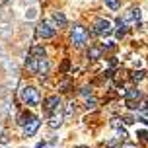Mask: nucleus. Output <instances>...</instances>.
Returning <instances> with one entry per match:
<instances>
[{
  "mask_svg": "<svg viewBox=\"0 0 148 148\" xmlns=\"http://www.w3.org/2000/svg\"><path fill=\"white\" fill-rule=\"evenodd\" d=\"M144 76H146V72H144V70H134V72L131 74V78H133L134 82H138V80H142V78H144Z\"/></svg>",
  "mask_w": 148,
  "mask_h": 148,
  "instance_id": "16",
  "label": "nucleus"
},
{
  "mask_svg": "<svg viewBox=\"0 0 148 148\" xmlns=\"http://www.w3.org/2000/svg\"><path fill=\"white\" fill-rule=\"evenodd\" d=\"M68 68H70V60H62V64H60V72H66Z\"/></svg>",
  "mask_w": 148,
  "mask_h": 148,
  "instance_id": "22",
  "label": "nucleus"
},
{
  "mask_svg": "<svg viewBox=\"0 0 148 148\" xmlns=\"http://www.w3.org/2000/svg\"><path fill=\"white\" fill-rule=\"evenodd\" d=\"M25 64H27V68H29L33 74H37V57H33V55H27Z\"/></svg>",
  "mask_w": 148,
  "mask_h": 148,
  "instance_id": "11",
  "label": "nucleus"
},
{
  "mask_svg": "<svg viewBox=\"0 0 148 148\" xmlns=\"http://www.w3.org/2000/svg\"><path fill=\"white\" fill-rule=\"evenodd\" d=\"M72 43H74V47H84L88 43V31L82 25H76L72 29Z\"/></svg>",
  "mask_w": 148,
  "mask_h": 148,
  "instance_id": "2",
  "label": "nucleus"
},
{
  "mask_svg": "<svg viewBox=\"0 0 148 148\" xmlns=\"http://www.w3.org/2000/svg\"><path fill=\"white\" fill-rule=\"evenodd\" d=\"M37 148H47V144H45V142H39V144H37Z\"/></svg>",
  "mask_w": 148,
  "mask_h": 148,
  "instance_id": "30",
  "label": "nucleus"
},
{
  "mask_svg": "<svg viewBox=\"0 0 148 148\" xmlns=\"http://www.w3.org/2000/svg\"><path fill=\"white\" fill-rule=\"evenodd\" d=\"M138 20H140V10H138V8H131V10L125 14V18H123L125 23L127 22H138Z\"/></svg>",
  "mask_w": 148,
  "mask_h": 148,
  "instance_id": "7",
  "label": "nucleus"
},
{
  "mask_svg": "<svg viewBox=\"0 0 148 148\" xmlns=\"http://www.w3.org/2000/svg\"><path fill=\"white\" fill-rule=\"evenodd\" d=\"M0 60H4V59H2V51H0Z\"/></svg>",
  "mask_w": 148,
  "mask_h": 148,
  "instance_id": "32",
  "label": "nucleus"
},
{
  "mask_svg": "<svg viewBox=\"0 0 148 148\" xmlns=\"http://www.w3.org/2000/svg\"><path fill=\"white\" fill-rule=\"evenodd\" d=\"M60 125H62V117H60V115H53L51 121H49V127H51V129H59Z\"/></svg>",
  "mask_w": 148,
  "mask_h": 148,
  "instance_id": "14",
  "label": "nucleus"
},
{
  "mask_svg": "<svg viewBox=\"0 0 148 148\" xmlns=\"http://www.w3.org/2000/svg\"><path fill=\"white\" fill-rule=\"evenodd\" d=\"M103 2H105V6L111 8V10H119V6H121L119 0H103Z\"/></svg>",
  "mask_w": 148,
  "mask_h": 148,
  "instance_id": "18",
  "label": "nucleus"
},
{
  "mask_svg": "<svg viewBox=\"0 0 148 148\" xmlns=\"http://www.w3.org/2000/svg\"><path fill=\"white\" fill-rule=\"evenodd\" d=\"M53 20L59 23V27H64V25H66V16L62 14V12H55V14H53Z\"/></svg>",
  "mask_w": 148,
  "mask_h": 148,
  "instance_id": "12",
  "label": "nucleus"
},
{
  "mask_svg": "<svg viewBox=\"0 0 148 148\" xmlns=\"http://www.w3.org/2000/svg\"><path fill=\"white\" fill-rule=\"evenodd\" d=\"M37 129H39V119L33 117L27 125L23 127V134H25V136H33V134L37 133Z\"/></svg>",
  "mask_w": 148,
  "mask_h": 148,
  "instance_id": "6",
  "label": "nucleus"
},
{
  "mask_svg": "<svg viewBox=\"0 0 148 148\" xmlns=\"http://www.w3.org/2000/svg\"><path fill=\"white\" fill-rule=\"evenodd\" d=\"M49 72V60L41 57V59H37V74L39 76H45V74Z\"/></svg>",
  "mask_w": 148,
  "mask_h": 148,
  "instance_id": "8",
  "label": "nucleus"
},
{
  "mask_svg": "<svg viewBox=\"0 0 148 148\" xmlns=\"http://www.w3.org/2000/svg\"><path fill=\"white\" fill-rule=\"evenodd\" d=\"M138 111H140V113H144V115L148 113V103H146V101H142V103L138 105Z\"/></svg>",
  "mask_w": 148,
  "mask_h": 148,
  "instance_id": "23",
  "label": "nucleus"
},
{
  "mask_svg": "<svg viewBox=\"0 0 148 148\" xmlns=\"http://www.w3.org/2000/svg\"><path fill=\"white\" fill-rule=\"evenodd\" d=\"M115 45H113V41H109V43H105V49H113Z\"/></svg>",
  "mask_w": 148,
  "mask_h": 148,
  "instance_id": "29",
  "label": "nucleus"
},
{
  "mask_svg": "<svg viewBox=\"0 0 148 148\" xmlns=\"http://www.w3.org/2000/svg\"><path fill=\"white\" fill-rule=\"evenodd\" d=\"M35 18H37V8H29L25 12V20H35Z\"/></svg>",
  "mask_w": 148,
  "mask_h": 148,
  "instance_id": "19",
  "label": "nucleus"
},
{
  "mask_svg": "<svg viewBox=\"0 0 148 148\" xmlns=\"http://www.w3.org/2000/svg\"><path fill=\"white\" fill-rule=\"evenodd\" d=\"M37 35L43 37V39H49V37L55 35V27H51L49 23H41V25L37 27Z\"/></svg>",
  "mask_w": 148,
  "mask_h": 148,
  "instance_id": "5",
  "label": "nucleus"
},
{
  "mask_svg": "<svg viewBox=\"0 0 148 148\" xmlns=\"http://www.w3.org/2000/svg\"><path fill=\"white\" fill-rule=\"evenodd\" d=\"M31 55H33V57H37V59H41V57H45L43 47H33V49H31Z\"/></svg>",
  "mask_w": 148,
  "mask_h": 148,
  "instance_id": "17",
  "label": "nucleus"
},
{
  "mask_svg": "<svg viewBox=\"0 0 148 148\" xmlns=\"http://www.w3.org/2000/svg\"><path fill=\"white\" fill-rule=\"evenodd\" d=\"M96 33H99V35H109L111 33V22L109 20H99L96 23Z\"/></svg>",
  "mask_w": 148,
  "mask_h": 148,
  "instance_id": "4",
  "label": "nucleus"
},
{
  "mask_svg": "<svg viewBox=\"0 0 148 148\" xmlns=\"http://www.w3.org/2000/svg\"><path fill=\"white\" fill-rule=\"evenodd\" d=\"M123 123H125V125H133L134 119H133V117H125V119H123Z\"/></svg>",
  "mask_w": 148,
  "mask_h": 148,
  "instance_id": "26",
  "label": "nucleus"
},
{
  "mask_svg": "<svg viewBox=\"0 0 148 148\" xmlns=\"http://www.w3.org/2000/svg\"><path fill=\"white\" fill-rule=\"evenodd\" d=\"M123 148H136V146H134L133 142H125V146H123Z\"/></svg>",
  "mask_w": 148,
  "mask_h": 148,
  "instance_id": "28",
  "label": "nucleus"
},
{
  "mask_svg": "<svg viewBox=\"0 0 148 148\" xmlns=\"http://www.w3.org/2000/svg\"><path fill=\"white\" fill-rule=\"evenodd\" d=\"M80 94H82V96H84V97H88V96H92V88H88V86H84V88L80 90Z\"/></svg>",
  "mask_w": 148,
  "mask_h": 148,
  "instance_id": "21",
  "label": "nucleus"
},
{
  "mask_svg": "<svg viewBox=\"0 0 148 148\" xmlns=\"http://www.w3.org/2000/svg\"><path fill=\"white\" fill-rule=\"evenodd\" d=\"M31 119H33V115H29V113H22V115H20V119H18V125L25 127V125L31 121Z\"/></svg>",
  "mask_w": 148,
  "mask_h": 148,
  "instance_id": "15",
  "label": "nucleus"
},
{
  "mask_svg": "<svg viewBox=\"0 0 148 148\" xmlns=\"http://www.w3.org/2000/svg\"><path fill=\"white\" fill-rule=\"evenodd\" d=\"M138 136H140V140L148 142V133H146V131H138Z\"/></svg>",
  "mask_w": 148,
  "mask_h": 148,
  "instance_id": "25",
  "label": "nucleus"
},
{
  "mask_svg": "<svg viewBox=\"0 0 148 148\" xmlns=\"http://www.w3.org/2000/svg\"><path fill=\"white\" fill-rule=\"evenodd\" d=\"M142 121H144V123H146V125H148V119H142Z\"/></svg>",
  "mask_w": 148,
  "mask_h": 148,
  "instance_id": "31",
  "label": "nucleus"
},
{
  "mask_svg": "<svg viewBox=\"0 0 148 148\" xmlns=\"http://www.w3.org/2000/svg\"><path fill=\"white\" fill-rule=\"evenodd\" d=\"M60 109V97L59 96H49L45 99V111L47 113H55Z\"/></svg>",
  "mask_w": 148,
  "mask_h": 148,
  "instance_id": "3",
  "label": "nucleus"
},
{
  "mask_svg": "<svg viewBox=\"0 0 148 148\" xmlns=\"http://www.w3.org/2000/svg\"><path fill=\"white\" fill-rule=\"evenodd\" d=\"M96 105H97V101L94 97H88L86 99V109H96Z\"/></svg>",
  "mask_w": 148,
  "mask_h": 148,
  "instance_id": "20",
  "label": "nucleus"
},
{
  "mask_svg": "<svg viewBox=\"0 0 148 148\" xmlns=\"http://www.w3.org/2000/svg\"><path fill=\"white\" fill-rule=\"evenodd\" d=\"M22 101L29 107H35L39 105V90L33 88V86H27V88L22 90Z\"/></svg>",
  "mask_w": 148,
  "mask_h": 148,
  "instance_id": "1",
  "label": "nucleus"
},
{
  "mask_svg": "<svg viewBox=\"0 0 148 148\" xmlns=\"http://www.w3.org/2000/svg\"><path fill=\"white\" fill-rule=\"evenodd\" d=\"M125 96H127V101H129V107H134V103H133V101L140 97V90L133 88V90H129V92H127Z\"/></svg>",
  "mask_w": 148,
  "mask_h": 148,
  "instance_id": "9",
  "label": "nucleus"
},
{
  "mask_svg": "<svg viewBox=\"0 0 148 148\" xmlns=\"http://www.w3.org/2000/svg\"><path fill=\"white\" fill-rule=\"evenodd\" d=\"M74 111H76V109H74V103H68V105H66V117L74 115Z\"/></svg>",
  "mask_w": 148,
  "mask_h": 148,
  "instance_id": "24",
  "label": "nucleus"
},
{
  "mask_svg": "<svg viewBox=\"0 0 148 148\" xmlns=\"http://www.w3.org/2000/svg\"><path fill=\"white\" fill-rule=\"evenodd\" d=\"M123 35H125V27H119V29H117V37L121 39Z\"/></svg>",
  "mask_w": 148,
  "mask_h": 148,
  "instance_id": "27",
  "label": "nucleus"
},
{
  "mask_svg": "<svg viewBox=\"0 0 148 148\" xmlns=\"http://www.w3.org/2000/svg\"><path fill=\"white\" fill-rule=\"evenodd\" d=\"M88 59H92V60L101 59V49H99V47H90V51H88Z\"/></svg>",
  "mask_w": 148,
  "mask_h": 148,
  "instance_id": "13",
  "label": "nucleus"
},
{
  "mask_svg": "<svg viewBox=\"0 0 148 148\" xmlns=\"http://www.w3.org/2000/svg\"><path fill=\"white\" fill-rule=\"evenodd\" d=\"M76 148H88V146H76Z\"/></svg>",
  "mask_w": 148,
  "mask_h": 148,
  "instance_id": "33",
  "label": "nucleus"
},
{
  "mask_svg": "<svg viewBox=\"0 0 148 148\" xmlns=\"http://www.w3.org/2000/svg\"><path fill=\"white\" fill-rule=\"evenodd\" d=\"M12 37V25L10 23H0V39Z\"/></svg>",
  "mask_w": 148,
  "mask_h": 148,
  "instance_id": "10",
  "label": "nucleus"
}]
</instances>
